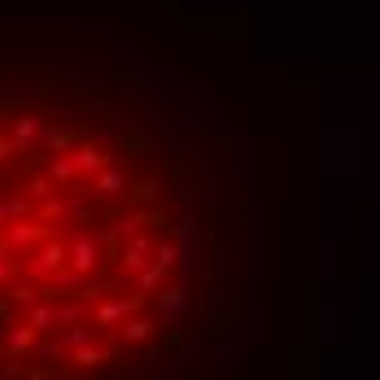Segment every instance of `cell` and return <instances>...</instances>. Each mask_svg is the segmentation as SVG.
Wrapping results in <instances>:
<instances>
[{
	"mask_svg": "<svg viewBox=\"0 0 380 380\" xmlns=\"http://www.w3.org/2000/svg\"><path fill=\"white\" fill-rule=\"evenodd\" d=\"M48 175H53L57 184H70L74 175H79V162H74V154H57V158H48Z\"/></svg>",
	"mask_w": 380,
	"mask_h": 380,
	"instance_id": "9c48e42d",
	"label": "cell"
},
{
	"mask_svg": "<svg viewBox=\"0 0 380 380\" xmlns=\"http://www.w3.org/2000/svg\"><path fill=\"white\" fill-rule=\"evenodd\" d=\"M53 175H35V180H31V197H48V192H53Z\"/></svg>",
	"mask_w": 380,
	"mask_h": 380,
	"instance_id": "603a6c76",
	"label": "cell"
},
{
	"mask_svg": "<svg viewBox=\"0 0 380 380\" xmlns=\"http://www.w3.org/2000/svg\"><path fill=\"white\" fill-rule=\"evenodd\" d=\"M74 162H79V171H100V166H105L110 158L100 154L96 144H84V149H74Z\"/></svg>",
	"mask_w": 380,
	"mask_h": 380,
	"instance_id": "5bb4252c",
	"label": "cell"
},
{
	"mask_svg": "<svg viewBox=\"0 0 380 380\" xmlns=\"http://www.w3.org/2000/svg\"><path fill=\"white\" fill-rule=\"evenodd\" d=\"M66 210H79V201H62V197L48 192V197H44V206H40V219H44V223H53V219H62Z\"/></svg>",
	"mask_w": 380,
	"mask_h": 380,
	"instance_id": "7c38bea8",
	"label": "cell"
},
{
	"mask_svg": "<svg viewBox=\"0 0 380 380\" xmlns=\"http://www.w3.org/2000/svg\"><path fill=\"white\" fill-rule=\"evenodd\" d=\"M35 149H40V154H48V158H57L62 149H66V132H62V127H44L40 140H35Z\"/></svg>",
	"mask_w": 380,
	"mask_h": 380,
	"instance_id": "8fae6325",
	"label": "cell"
},
{
	"mask_svg": "<svg viewBox=\"0 0 380 380\" xmlns=\"http://www.w3.org/2000/svg\"><path fill=\"white\" fill-rule=\"evenodd\" d=\"M105 354H110V350H96V345L88 341V345H79V350H70V363L79 367V372H88V367H100V363H105Z\"/></svg>",
	"mask_w": 380,
	"mask_h": 380,
	"instance_id": "30bf717a",
	"label": "cell"
},
{
	"mask_svg": "<svg viewBox=\"0 0 380 380\" xmlns=\"http://www.w3.org/2000/svg\"><path fill=\"white\" fill-rule=\"evenodd\" d=\"M149 249H154V241H149V236H136L132 245L122 249V271H132V275L144 271V267H149Z\"/></svg>",
	"mask_w": 380,
	"mask_h": 380,
	"instance_id": "5b68a950",
	"label": "cell"
},
{
	"mask_svg": "<svg viewBox=\"0 0 380 380\" xmlns=\"http://www.w3.org/2000/svg\"><path fill=\"white\" fill-rule=\"evenodd\" d=\"M48 241V227L44 223H22V219H13L9 223V245L18 249V245H44Z\"/></svg>",
	"mask_w": 380,
	"mask_h": 380,
	"instance_id": "3957f363",
	"label": "cell"
},
{
	"mask_svg": "<svg viewBox=\"0 0 380 380\" xmlns=\"http://www.w3.org/2000/svg\"><path fill=\"white\" fill-rule=\"evenodd\" d=\"M149 333H154V323H149V319H127V328H122V341H127V345H140Z\"/></svg>",
	"mask_w": 380,
	"mask_h": 380,
	"instance_id": "2e32d148",
	"label": "cell"
},
{
	"mask_svg": "<svg viewBox=\"0 0 380 380\" xmlns=\"http://www.w3.org/2000/svg\"><path fill=\"white\" fill-rule=\"evenodd\" d=\"M22 376V363H18V354H9V359H0V380H13Z\"/></svg>",
	"mask_w": 380,
	"mask_h": 380,
	"instance_id": "cb8c5ba5",
	"label": "cell"
},
{
	"mask_svg": "<svg viewBox=\"0 0 380 380\" xmlns=\"http://www.w3.org/2000/svg\"><path fill=\"white\" fill-rule=\"evenodd\" d=\"M140 227H144V214L136 210V214H127V219L118 223V232H122V236H136V232H140Z\"/></svg>",
	"mask_w": 380,
	"mask_h": 380,
	"instance_id": "7402d4cb",
	"label": "cell"
},
{
	"mask_svg": "<svg viewBox=\"0 0 380 380\" xmlns=\"http://www.w3.org/2000/svg\"><path fill=\"white\" fill-rule=\"evenodd\" d=\"M31 323L40 328V333H44V328H53V323H57V306H48V301H35V306H31Z\"/></svg>",
	"mask_w": 380,
	"mask_h": 380,
	"instance_id": "e0dca14e",
	"label": "cell"
},
{
	"mask_svg": "<svg viewBox=\"0 0 380 380\" xmlns=\"http://www.w3.org/2000/svg\"><path fill=\"white\" fill-rule=\"evenodd\" d=\"M162 275H166V267L154 258V263H149L144 271H136V284H140V293H154L158 284H162Z\"/></svg>",
	"mask_w": 380,
	"mask_h": 380,
	"instance_id": "4fadbf2b",
	"label": "cell"
},
{
	"mask_svg": "<svg viewBox=\"0 0 380 380\" xmlns=\"http://www.w3.org/2000/svg\"><path fill=\"white\" fill-rule=\"evenodd\" d=\"M0 219H5V214H0Z\"/></svg>",
	"mask_w": 380,
	"mask_h": 380,
	"instance_id": "f1b7e54d",
	"label": "cell"
},
{
	"mask_svg": "<svg viewBox=\"0 0 380 380\" xmlns=\"http://www.w3.org/2000/svg\"><path fill=\"white\" fill-rule=\"evenodd\" d=\"M35 333H40V328L27 319V323H18V328H9V337H5V350L9 354H18V359H22V354H31V345H35Z\"/></svg>",
	"mask_w": 380,
	"mask_h": 380,
	"instance_id": "277c9868",
	"label": "cell"
},
{
	"mask_svg": "<svg viewBox=\"0 0 380 380\" xmlns=\"http://www.w3.org/2000/svg\"><path fill=\"white\" fill-rule=\"evenodd\" d=\"M122 188H127L122 171H114V166H100V171H96V180H92V192H96V197H118Z\"/></svg>",
	"mask_w": 380,
	"mask_h": 380,
	"instance_id": "8992f818",
	"label": "cell"
},
{
	"mask_svg": "<svg viewBox=\"0 0 380 380\" xmlns=\"http://www.w3.org/2000/svg\"><path fill=\"white\" fill-rule=\"evenodd\" d=\"M127 315H132V301L114 297V301H100V311H96V323H100V328H114V323H127Z\"/></svg>",
	"mask_w": 380,
	"mask_h": 380,
	"instance_id": "ba28073f",
	"label": "cell"
},
{
	"mask_svg": "<svg viewBox=\"0 0 380 380\" xmlns=\"http://www.w3.org/2000/svg\"><path fill=\"white\" fill-rule=\"evenodd\" d=\"M62 350H66V345H62V341H48V345H40V350H35V354H40V359H44V363H48V359H57V354H62Z\"/></svg>",
	"mask_w": 380,
	"mask_h": 380,
	"instance_id": "484cf974",
	"label": "cell"
},
{
	"mask_svg": "<svg viewBox=\"0 0 380 380\" xmlns=\"http://www.w3.org/2000/svg\"><path fill=\"white\" fill-rule=\"evenodd\" d=\"M184 301H188V289H166V293H162V315L175 319V315L184 311Z\"/></svg>",
	"mask_w": 380,
	"mask_h": 380,
	"instance_id": "9a60e30c",
	"label": "cell"
},
{
	"mask_svg": "<svg viewBox=\"0 0 380 380\" xmlns=\"http://www.w3.org/2000/svg\"><path fill=\"white\" fill-rule=\"evenodd\" d=\"M158 263L171 271L175 263H180V245H175V241H166V245H158Z\"/></svg>",
	"mask_w": 380,
	"mask_h": 380,
	"instance_id": "ffe728a7",
	"label": "cell"
},
{
	"mask_svg": "<svg viewBox=\"0 0 380 380\" xmlns=\"http://www.w3.org/2000/svg\"><path fill=\"white\" fill-rule=\"evenodd\" d=\"M0 214H5V219H27V201H22V197L0 201Z\"/></svg>",
	"mask_w": 380,
	"mask_h": 380,
	"instance_id": "44dd1931",
	"label": "cell"
},
{
	"mask_svg": "<svg viewBox=\"0 0 380 380\" xmlns=\"http://www.w3.org/2000/svg\"><path fill=\"white\" fill-rule=\"evenodd\" d=\"M9 154H18V140H0V162H5Z\"/></svg>",
	"mask_w": 380,
	"mask_h": 380,
	"instance_id": "4316f807",
	"label": "cell"
},
{
	"mask_svg": "<svg viewBox=\"0 0 380 380\" xmlns=\"http://www.w3.org/2000/svg\"><path fill=\"white\" fill-rule=\"evenodd\" d=\"M66 263H70V245H62V241H44L22 267H27V275H53V271L66 267Z\"/></svg>",
	"mask_w": 380,
	"mask_h": 380,
	"instance_id": "6da1fadb",
	"label": "cell"
},
{
	"mask_svg": "<svg viewBox=\"0 0 380 380\" xmlns=\"http://www.w3.org/2000/svg\"><path fill=\"white\" fill-rule=\"evenodd\" d=\"M96 263H100V245H96L92 236H79V241L70 245V267H74V271L92 275V271H96Z\"/></svg>",
	"mask_w": 380,
	"mask_h": 380,
	"instance_id": "7a4b0ae2",
	"label": "cell"
},
{
	"mask_svg": "<svg viewBox=\"0 0 380 380\" xmlns=\"http://www.w3.org/2000/svg\"><path fill=\"white\" fill-rule=\"evenodd\" d=\"M88 341H92L88 323H70V328H66V337H62V345H66V350H79V345H88Z\"/></svg>",
	"mask_w": 380,
	"mask_h": 380,
	"instance_id": "ac0fdd59",
	"label": "cell"
},
{
	"mask_svg": "<svg viewBox=\"0 0 380 380\" xmlns=\"http://www.w3.org/2000/svg\"><path fill=\"white\" fill-rule=\"evenodd\" d=\"M5 280H9V253L0 249V284H5Z\"/></svg>",
	"mask_w": 380,
	"mask_h": 380,
	"instance_id": "83f0119b",
	"label": "cell"
},
{
	"mask_svg": "<svg viewBox=\"0 0 380 380\" xmlns=\"http://www.w3.org/2000/svg\"><path fill=\"white\" fill-rule=\"evenodd\" d=\"M40 132H44V122H40V118H31V114L13 118V140H18V149H22V154H27V149L40 140Z\"/></svg>",
	"mask_w": 380,
	"mask_h": 380,
	"instance_id": "52a82bcc",
	"label": "cell"
},
{
	"mask_svg": "<svg viewBox=\"0 0 380 380\" xmlns=\"http://www.w3.org/2000/svg\"><path fill=\"white\" fill-rule=\"evenodd\" d=\"M40 293H44V289H35V284H18L9 297L18 301V306H35V301H40Z\"/></svg>",
	"mask_w": 380,
	"mask_h": 380,
	"instance_id": "d6986e66",
	"label": "cell"
},
{
	"mask_svg": "<svg viewBox=\"0 0 380 380\" xmlns=\"http://www.w3.org/2000/svg\"><path fill=\"white\" fill-rule=\"evenodd\" d=\"M57 323H62V328L79 323V306H57Z\"/></svg>",
	"mask_w": 380,
	"mask_h": 380,
	"instance_id": "d4e9b609",
	"label": "cell"
}]
</instances>
